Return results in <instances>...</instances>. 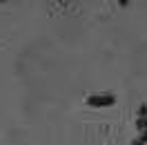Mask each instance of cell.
Listing matches in <instances>:
<instances>
[{
	"instance_id": "obj_1",
	"label": "cell",
	"mask_w": 147,
	"mask_h": 145,
	"mask_svg": "<svg viewBox=\"0 0 147 145\" xmlns=\"http://www.w3.org/2000/svg\"><path fill=\"white\" fill-rule=\"evenodd\" d=\"M116 103V96H111V94H105V96H89L87 98V105H92V107H109Z\"/></svg>"
},
{
	"instance_id": "obj_2",
	"label": "cell",
	"mask_w": 147,
	"mask_h": 145,
	"mask_svg": "<svg viewBox=\"0 0 147 145\" xmlns=\"http://www.w3.org/2000/svg\"><path fill=\"white\" fill-rule=\"evenodd\" d=\"M136 127L140 129V134L147 129V105H140L138 109V118H136Z\"/></svg>"
},
{
	"instance_id": "obj_3",
	"label": "cell",
	"mask_w": 147,
	"mask_h": 145,
	"mask_svg": "<svg viewBox=\"0 0 147 145\" xmlns=\"http://www.w3.org/2000/svg\"><path fill=\"white\" fill-rule=\"evenodd\" d=\"M138 138H140V141H143V143L147 145V129H145V132H143V134H140V136H138Z\"/></svg>"
},
{
	"instance_id": "obj_4",
	"label": "cell",
	"mask_w": 147,
	"mask_h": 145,
	"mask_svg": "<svg viewBox=\"0 0 147 145\" xmlns=\"http://www.w3.org/2000/svg\"><path fill=\"white\" fill-rule=\"evenodd\" d=\"M131 145H145V143H143L140 138H136V141H131Z\"/></svg>"
},
{
	"instance_id": "obj_5",
	"label": "cell",
	"mask_w": 147,
	"mask_h": 145,
	"mask_svg": "<svg viewBox=\"0 0 147 145\" xmlns=\"http://www.w3.org/2000/svg\"><path fill=\"white\" fill-rule=\"evenodd\" d=\"M118 2L123 5V7H127V5H129V0H118Z\"/></svg>"
}]
</instances>
